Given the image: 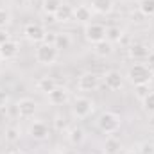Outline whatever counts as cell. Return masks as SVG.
<instances>
[{
  "label": "cell",
  "mask_w": 154,
  "mask_h": 154,
  "mask_svg": "<svg viewBox=\"0 0 154 154\" xmlns=\"http://www.w3.org/2000/svg\"><path fill=\"white\" fill-rule=\"evenodd\" d=\"M5 104H7V93L0 90V108H4Z\"/></svg>",
  "instance_id": "32"
},
{
  "label": "cell",
  "mask_w": 154,
  "mask_h": 154,
  "mask_svg": "<svg viewBox=\"0 0 154 154\" xmlns=\"http://www.w3.org/2000/svg\"><path fill=\"white\" fill-rule=\"evenodd\" d=\"M54 45H56L57 50H66V48H70L72 39L66 32H56V43Z\"/></svg>",
  "instance_id": "20"
},
{
  "label": "cell",
  "mask_w": 154,
  "mask_h": 154,
  "mask_svg": "<svg viewBox=\"0 0 154 154\" xmlns=\"http://www.w3.org/2000/svg\"><path fill=\"white\" fill-rule=\"evenodd\" d=\"M142 102H143V109H145L147 113H154V91H149V93L142 99Z\"/></svg>",
  "instance_id": "26"
},
{
  "label": "cell",
  "mask_w": 154,
  "mask_h": 154,
  "mask_svg": "<svg viewBox=\"0 0 154 154\" xmlns=\"http://www.w3.org/2000/svg\"><path fill=\"white\" fill-rule=\"evenodd\" d=\"M138 2H140V0H138Z\"/></svg>",
  "instance_id": "40"
},
{
  "label": "cell",
  "mask_w": 154,
  "mask_h": 154,
  "mask_svg": "<svg viewBox=\"0 0 154 154\" xmlns=\"http://www.w3.org/2000/svg\"><path fill=\"white\" fill-rule=\"evenodd\" d=\"M74 18V7L72 5H68V4H61V7L56 11V14H54V22H61V23H65V22H70Z\"/></svg>",
  "instance_id": "14"
},
{
  "label": "cell",
  "mask_w": 154,
  "mask_h": 154,
  "mask_svg": "<svg viewBox=\"0 0 154 154\" xmlns=\"http://www.w3.org/2000/svg\"><path fill=\"white\" fill-rule=\"evenodd\" d=\"M47 99L54 106H63V104H66L70 100V91L66 88H63V86H56L52 91L47 93Z\"/></svg>",
  "instance_id": "8"
},
{
  "label": "cell",
  "mask_w": 154,
  "mask_h": 154,
  "mask_svg": "<svg viewBox=\"0 0 154 154\" xmlns=\"http://www.w3.org/2000/svg\"><path fill=\"white\" fill-rule=\"evenodd\" d=\"M147 93H149V84H138V86H136V95H138L140 99H143Z\"/></svg>",
  "instance_id": "29"
},
{
  "label": "cell",
  "mask_w": 154,
  "mask_h": 154,
  "mask_svg": "<svg viewBox=\"0 0 154 154\" xmlns=\"http://www.w3.org/2000/svg\"><path fill=\"white\" fill-rule=\"evenodd\" d=\"M68 142L72 145H81L84 142V131L81 127H72L68 131Z\"/></svg>",
  "instance_id": "21"
},
{
  "label": "cell",
  "mask_w": 154,
  "mask_h": 154,
  "mask_svg": "<svg viewBox=\"0 0 154 154\" xmlns=\"http://www.w3.org/2000/svg\"><path fill=\"white\" fill-rule=\"evenodd\" d=\"M54 125H56V129H57V131H61V129H63V127L66 125V120H65L63 116L57 115L56 118H54Z\"/></svg>",
  "instance_id": "30"
},
{
  "label": "cell",
  "mask_w": 154,
  "mask_h": 154,
  "mask_svg": "<svg viewBox=\"0 0 154 154\" xmlns=\"http://www.w3.org/2000/svg\"><path fill=\"white\" fill-rule=\"evenodd\" d=\"M9 154H25V152H23V151H11Z\"/></svg>",
  "instance_id": "35"
},
{
  "label": "cell",
  "mask_w": 154,
  "mask_h": 154,
  "mask_svg": "<svg viewBox=\"0 0 154 154\" xmlns=\"http://www.w3.org/2000/svg\"><path fill=\"white\" fill-rule=\"evenodd\" d=\"M29 134L34 138V140H45L48 136V125L45 122H34L31 124L29 127Z\"/></svg>",
  "instance_id": "13"
},
{
  "label": "cell",
  "mask_w": 154,
  "mask_h": 154,
  "mask_svg": "<svg viewBox=\"0 0 154 154\" xmlns=\"http://www.w3.org/2000/svg\"><path fill=\"white\" fill-rule=\"evenodd\" d=\"M11 23V13L4 7H0V29H5Z\"/></svg>",
  "instance_id": "27"
},
{
  "label": "cell",
  "mask_w": 154,
  "mask_h": 154,
  "mask_svg": "<svg viewBox=\"0 0 154 154\" xmlns=\"http://www.w3.org/2000/svg\"><path fill=\"white\" fill-rule=\"evenodd\" d=\"M52 154H63V152H57V151H56V152H52Z\"/></svg>",
  "instance_id": "36"
},
{
  "label": "cell",
  "mask_w": 154,
  "mask_h": 154,
  "mask_svg": "<svg viewBox=\"0 0 154 154\" xmlns=\"http://www.w3.org/2000/svg\"><path fill=\"white\" fill-rule=\"evenodd\" d=\"M22 2H32V0H22Z\"/></svg>",
  "instance_id": "37"
},
{
  "label": "cell",
  "mask_w": 154,
  "mask_h": 154,
  "mask_svg": "<svg viewBox=\"0 0 154 154\" xmlns=\"http://www.w3.org/2000/svg\"><path fill=\"white\" fill-rule=\"evenodd\" d=\"M125 154H140V151L138 149H131V151H127Z\"/></svg>",
  "instance_id": "34"
},
{
  "label": "cell",
  "mask_w": 154,
  "mask_h": 154,
  "mask_svg": "<svg viewBox=\"0 0 154 154\" xmlns=\"http://www.w3.org/2000/svg\"><path fill=\"white\" fill-rule=\"evenodd\" d=\"M61 4H63V0H45V2H43V11H45L47 14L54 16L56 11L61 7Z\"/></svg>",
  "instance_id": "24"
},
{
  "label": "cell",
  "mask_w": 154,
  "mask_h": 154,
  "mask_svg": "<svg viewBox=\"0 0 154 154\" xmlns=\"http://www.w3.org/2000/svg\"><path fill=\"white\" fill-rule=\"evenodd\" d=\"M4 134H5V142H9V143H14L20 140V131L16 127H7Z\"/></svg>",
  "instance_id": "25"
},
{
  "label": "cell",
  "mask_w": 154,
  "mask_h": 154,
  "mask_svg": "<svg viewBox=\"0 0 154 154\" xmlns=\"http://www.w3.org/2000/svg\"><path fill=\"white\" fill-rule=\"evenodd\" d=\"M104 82H106V86L109 88V90H120L122 86H124V77L120 75V72H116V70H109L106 75H104Z\"/></svg>",
  "instance_id": "10"
},
{
  "label": "cell",
  "mask_w": 154,
  "mask_h": 154,
  "mask_svg": "<svg viewBox=\"0 0 154 154\" xmlns=\"http://www.w3.org/2000/svg\"><path fill=\"white\" fill-rule=\"evenodd\" d=\"M2 59H4V57H2V54H0V61H2Z\"/></svg>",
  "instance_id": "38"
},
{
  "label": "cell",
  "mask_w": 154,
  "mask_h": 154,
  "mask_svg": "<svg viewBox=\"0 0 154 154\" xmlns=\"http://www.w3.org/2000/svg\"><path fill=\"white\" fill-rule=\"evenodd\" d=\"M18 52H20V45L16 41H13V39L0 45V54H2L4 59H13V57L18 56Z\"/></svg>",
  "instance_id": "12"
},
{
  "label": "cell",
  "mask_w": 154,
  "mask_h": 154,
  "mask_svg": "<svg viewBox=\"0 0 154 154\" xmlns=\"http://www.w3.org/2000/svg\"><path fill=\"white\" fill-rule=\"evenodd\" d=\"M59 56V50L56 48V45H48V43H39L36 48V61L41 65H52L56 63Z\"/></svg>",
  "instance_id": "3"
},
{
  "label": "cell",
  "mask_w": 154,
  "mask_h": 154,
  "mask_svg": "<svg viewBox=\"0 0 154 154\" xmlns=\"http://www.w3.org/2000/svg\"><path fill=\"white\" fill-rule=\"evenodd\" d=\"M140 154H154V143H149V142H143L140 145Z\"/></svg>",
  "instance_id": "28"
},
{
  "label": "cell",
  "mask_w": 154,
  "mask_h": 154,
  "mask_svg": "<svg viewBox=\"0 0 154 154\" xmlns=\"http://www.w3.org/2000/svg\"><path fill=\"white\" fill-rule=\"evenodd\" d=\"M74 20L81 22V23H86L91 20V9L88 5H77L74 7Z\"/></svg>",
  "instance_id": "16"
},
{
  "label": "cell",
  "mask_w": 154,
  "mask_h": 154,
  "mask_svg": "<svg viewBox=\"0 0 154 154\" xmlns=\"http://www.w3.org/2000/svg\"><path fill=\"white\" fill-rule=\"evenodd\" d=\"M93 109H95V102L88 97H75L72 104V115L75 118H86L93 113Z\"/></svg>",
  "instance_id": "4"
},
{
  "label": "cell",
  "mask_w": 154,
  "mask_h": 154,
  "mask_svg": "<svg viewBox=\"0 0 154 154\" xmlns=\"http://www.w3.org/2000/svg\"><path fill=\"white\" fill-rule=\"evenodd\" d=\"M127 77H129V81H131L134 86H138V84H149L151 79H152V72H151L149 66L138 63V65H134V66L129 68Z\"/></svg>",
  "instance_id": "2"
},
{
  "label": "cell",
  "mask_w": 154,
  "mask_h": 154,
  "mask_svg": "<svg viewBox=\"0 0 154 154\" xmlns=\"http://www.w3.org/2000/svg\"><path fill=\"white\" fill-rule=\"evenodd\" d=\"M84 36L93 45L99 43V41H104L106 39V27L100 25V23H88L84 27Z\"/></svg>",
  "instance_id": "5"
},
{
  "label": "cell",
  "mask_w": 154,
  "mask_h": 154,
  "mask_svg": "<svg viewBox=\"0 0 154 154\" xmlns=\"http://www.w3.org/2000/svg\"><path fill=\"white\" fill-rule=\"evenodd\" d=\"M124 38V31L120 27H108L106 29V39L109 43H115V41H122Z\"/></svg>",
  "instance_id": "22"
},
{
  "label": "cell",
  "mask_w": 154,
  "mask_h": 154,
  "mask_svg": "<svg viewBox=\"0 0 154 154\" xmlns=\"http://www.w3.org/2000/svg\"><path fill=\"white\" fill-rule=\"evenodd\" d=\"M138 9L143 16H154V0H140Z\"/></svg>",
  "instance_id": "23"
},
{
  "label": "cell",
  "mask_w": 154,
  "mask_h": 154,
  "mask_svg": "<svg viewBox=\"0 0 154 154\" xmlns=\"http://www.w3.org/2000/svg\"><path fill=\"white\" fill-rule=\"evenodd\" d=\"M129 56L136 61H145V59H149L151 50H149V47H145L142 43H134V45L129 47Z\"/></svg>",
  "instance_id": "11"
},
{
  "label": "cell",
  "mask_w": 154,
  "mask_h": 154,
  "mask_svg": "<svg viewBox=\"0 0 154 154\" xmlns=\"http://www.w3.org/2000/svg\"><path fill=\"white\" fill-rule=\"evenodd\" d=\"M95 54L97 56H100V57H106V56H111V52H113V47H111V43L108 41V39H104V41H99V43H95Z\"/></svg>",
  "instance_id": "18"
},
{
  "label": "cell",
  "mask_w": 154,
  "mask_h": 154,
  "mask_svg": "<svg viewBox=\"0 0 154 154\" xmlns=\"http://www.w3.org/2000/svg\"><path fill=\"white\" fill-rule=\"evenodd\" d=\"M152 134H154V127H152Z\"/></svg>",
  "instance_id": "39"
},
{
  "label": "cell",
  "mask_w": 154,
  "mask_h": 154,
  "mask_svg": "<svg viewBox=\"0 0 154 154\" xmlns=\"http://www.w3.org/2000/svg\"><path fill=\"white\" fill-rule=\"evenodd\" d=\"M23 36L29 41H32V43H41V41H45L47 31L39 23H27L23 27Z\"/></svg>",
  "instance_id": "7"
},
{
  "label": "cell",
  "mask_w": 154,
  "mask_h": 154,
  "mask_svg": "<svg viewBox=\"0 0 154 154\" xmlns=\"http://www.w3.org/2000/svg\"><path fill=\"white\" fill-rule=\"evenodd\" d=\"M43 43L54 45V43H56V32H47V36H45V41H43Z\"/></svg>",
  "instance_id": "31"
},
{
  "label": "cell",
  "mask_w": 154,
  "mask_h": 154,
  "mask_svg": "<svg viewBox=\"0 0 154 154\" xmlns=\"http://www.w3.org/2000/svg\"><path fill=\"white\" fill-rule=\"evenodd\" d=\"M16 108H18V116H22V118H31L38 111V104L32 99H27V97L20 99L16 102Z\"/></svg>",
  "instance_id": "9"
},
{
  "label": "cell",
  "mask_w": 154,
  "mask_h": 154,
  "mask_svg": "<svg viewBox=\"0 0 154 154\" xmlns=\"http://www.w3.org/2000/svg\"><path fill=\"white\" fill-rule=\"evenodd\" d=\"M5 41H9V34H7V31H0V45L5 43Z\"/></svg>",
  "instance_id": "33"
},
{
  "label": "cell",
  "mask_w": 154,
  "mask_h": 154,
  "mask_svg": "<svg viewBox=\"0 0 154 154\" xmlns=\"http://www.w3.org/2000/svg\"><path fill=\"white\" fill-rule=\"evenodd\" d=\"M99 84H100V79H99L97 74H93V72L82 74V75L79 77V81H77V88L81 91H93V90L99 88Z\"/></svg>",
  "instance_id": "6"
},
{
  "label": "cell",
  "mask_w": 154,
  "mask_h": 154,
  "mask_svg": "<svg viewBox=\"0 0 154 154\" xmlns=\"http://www.w3.org/2000/svg\"><path fill=\"white\" fill-rule=\"evenodd\" d=\"M36 86H38L39 91H43V93H48V91H52L57 84H56V81L52 79V77H39L38 82H36Z\"/></svg>",
  "instance_id": "19"
},
{
  "label": "cell",
  "mask_w": 154,
  "mask_h": 154,
  "mask_svg": "<svg viewBox=\"0 0 154 154\" xmlns=\"http://www.w3.org/2000/svg\"><path fill=\"white\" fill-rule=\"evenodd\" d=\"M113 0H91V7L95 13H100V14H108L113 11Z\"/></svg>",
  "instance_id": "15"
},
{
  "label": "cell",
  "mask_w": 154,
  "mask_h": 154,
  "mask_svg": "<svg viewBox=\"0 0 154 154\" xmlns=\"http://www.w3.org/2000/svg\"><path fill=\"white\" fill-rule=\"evenodd\" d=\"M122 149V142L115 138V136H108L106 142H104V152L106 154H116Z\"/></svg>",
  "instance_id": "17"
},
{
  "label": "cell",
  "mask_w": 154,
  "mask_h": 154,
  "mask_svg": "<svg viewBox=\"0 0 154 154\" xmlns=\"http://www.w3.org/2000/svg\"><path fill=\"white\" fill-rule=\"evenodd\" d=\"M97 125H99V129H100L102 133L113 134V133H116V131L120 129L122 120H120V116L116 115V113H113V111H104L102 115L99 116Z\"/></svg>",
  "instance_id": "1"
}]
</instances>
